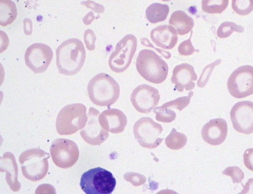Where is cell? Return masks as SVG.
<instances>
[{"instance_id":"obj_1","label":"cell","mask_w":253,"mask_h":194,"mask_svg":"<svg viewBox=\"0 0 253 194\" xmlns=\"http://www.w3.org/2000/svg\"><path fill=\"white\" fill-rule=\"evenodd\" d=\"M56 54L59 72L68 76L74 75L80 71L86 57L83 43L77 38L63 42L56 49Z\"/></svg>"},{"instance_id":"obj_2","label":"cell","mask_w":253,"mask_h":194,"mask_svg":"<svg viewBox=\"0 0 253 194\" xmlns=\"http://www.w3.org/2000/svg\"><path fill=\"white\" fill-rule=\"evenodd\" d=\"M90 100L101 106H109L119 99L120 88L118 83L110 75L100 73L94 76L87 87Z\"/></svg>"},{"instance_id":"obj_3","label":"cell","mask_w":253,"mask_h":194,"mask_svg":"<svg viewBox=\"0 0 253 194\" xmlns=\"http://www.w3.org/2000/svg\"><path fill=\"white\" fill-rule=\"evenodd\" d=\"M136 68L144 79L154 84L163 82L169 71L167 63L161 56L148 49L139 51L136 58Z\"/></svg>"},{"instance_id":"obj_4","label":"cell","mask_w":253,"mask_h":194,"mask_svg":"<svg viewBox=\"0 0 253 194\" xmlns=\"http://www.w3.org/2000/svg\"><path fill=\"white\" fill-rule=\"evenodd\" d=\"M88 120L85 106L80 103L68 104L59 112L56 129L61 135H69L83 129Z\"/></svg>"},{"instance_id":"obj_5","label":"cell","mask_w":253,"mask_h":194,"mask_svg":"<svg viewBox=\"0 0 253 194\" xmlns=\"http://www.w3.org/2000/svg\"><path fill=\"white\" fill-rule=\"evenodd\" d=\"M49 153L39 148H33L23 152L19 157L23 176L36 182L42 180L48 170Z\"/></svg>"},{"instance_id":"obj_6","label":"cell","mask_w":253,"mask_h":194,"mask_svg":"<svg viewBox=\"0 0 253 194\" xmlns=\"http://www.w3.org/2000/svg\"><path fill=\"white\" fill-rule=\"evenodd\" d=\"M80 185L86 194H111L115 188L116 180L111 172L98 167L84 172Z\"/></svg>"},{"instance_id":"obj_7","label":"cell","mask_w":253,"mask_h":194,"mask_svg":"<svg viewBox=\"0 0 253 194\" xmlns=\"http://www.w3.org/2000/svg\"><path fill=\"white\" fill-rule=\"evenodd\" d=\"M137 41L132 34H127L116 45L111 54L108 64L114 72L125 71L130 65L137 48Z\"/></svg>"},{"instance_id":"obj_8","label":"cell","mask_w":253,"mask_h":194,"mask_svg":"<svg viewBox=\"0 0 253 194\" xmlns=\"http://www.w3.org/2000/svg\"><path fill=\"white\" fill-rule=\"evenodd\" d=\"M163 130L161 124L149 117L139 119L133 128L134 138L139 145L150 149L156 148L161 144L164 138L160 136Z\"/></svg>"},{"instance_id":"obj_9","label":"cell","mask_w":253,"mask_h":194,"mask_svg":"<svg viewBox=\"0 0 253 194\" xmlns=\"http://www.w3.org/2000/svg\"><path fill=\"white\" fill-rule=\"evenodd\" d=\"M227 88L230 95L238 98L253 94V66L246 65L236 69L228 78Z\"/></svg>"},{"instance_id":"obj_10","label":"cell","mask_w":253,"mask_h":194,"mask_svg":"<svg viewBox=\"0 0 253 194\" xmlns=\"http://www.w3.org/2000/svg\"><path fill=\"white\" fill-rule=\"evenodd\" d=\"M50 152L54 164L64 169L73 166L79 156V149L77 144L70 140L64 138L54 140L50 146Z\"/></svg>"},{"instance_id":"obj_11","label":"cell","mask_w":253,"mask_h":194,"mask_svg":"<svg viewBox=\"0 0 253 194\" xmlns=\"http://www.w3.org/2000/svg\"><path fill=\"white\" fill-rule=\"evenodd\" d=\"M53 51L47 45L37 43L30 46L24 56L26 65L35 73L47 69L53 57Z\"/></svg>"},{"instance_id":"obj_12","label":"cell","mask_w":253,"mask_h":194,"mask_svg":"<svg viewBox=\"0 0 253 194\" xmlns=\"http://www.w3.org/2000/svg\"><path fill=\"white\" fill-rule=\"evenodd\" d=\"M160 95L155 88L141 84L135 88L130 96V101L134 108L142 113H150L159 102Z\"/></svg>"},{"instance_id":"obj_13","label":"cell","mask_w":253,"mask_h":194,"mask_svg":"<svg viewBox=\"0 0 253 194\" xmlns=\"http://www.w3.org/2000/svg\"><path fill=\"white\" fill-rule=\"evenodd\" d=\"M233 128L246 135L253 132V102L245 100L235 103L230 111Z\"/></svg>"},{"instance_id":"obj_14","label":"cell","mask_w":253,"mask_h":194,"mask_svg":"<svg viewBox=\"0 0 253 194\" xmlns=\"http://www.w3.org/2000/svg\"><path fill=\"white\" fill-rule=\"evenodd\" d=\"M99 111L93 107H90L88 113V121L80 131L82 138L87 144L100 145L109 137V133L101 126L99 121Z\"/></svg>"},{"instance_id":"obj_15","label":"cell","mask_w":253,"mask_h":194,"mask_svg":"<svg viewBox=\"0 0 253 194\" xmlns=\"http://www.w3.org/2000/svg\"><path fill=\"white\" fill-rule=\"evenodd\" d=\"M228 127L226 121L222 118L210 120L202 128L201 135L207 143L217 146L222 144L226 139Z\"/></svg>"},{"instance_id":"obj_16","label":"cell","mask_w":253,"mask_h":194,"mask_svg":"<svg viewBox=\"0 0 253 194\" xmlns=\"http://www.w3.org/2000/svg\"><path fill=\"white\" fill-rule=\"evenodd\" d=\"M197 75L194 67L187 63H183L174 67L172 71L171 81L175 84V88L180 92L190 91L195 86L194 81L197 80Z\"/></svg>"},{"instance_id":"obj_17","label":"cell","mask_w":253,"mask_h":194,"mask_svg":"<svg viewBox=\"0 0 253 194\" xmlns=\"http://www.w3.org/2000/svg\"><path fill=\"white\" fill-rule=\"evenodd\" d=\"M99 121L105 131L118 134L123 132L127 124V119L121 110L110 108L104 110L100 114Z\"/></svg>"},{"instance_id":"obj_18","label":"cell","mask_w":253,"mask_h":194,"mask_svg":"<svg viewBox=\"0 0 253 194\" xmlns=\"http://www.w3.org/2000/svg\"><path fill=\"white\" fill-rule=\"evenodd\" d=\"M150 38L157 46L167 49L173 48L178 41L176 29L168 25H160L153 29Z\"/></svg>"},{"instance_id":"obj_19","label":"cell","mask_w":253,"mask_h":194,"mask_svg":"<svg viewBox=\"0 0 253 194\" xmlns=\"http://www.w3.org/2000/svg\"><path fill=\"white\" fill-rule=\"evenodd\" d=\"M0 171L6 172V181L10 189L13 192H18L21 185L18 180L17 164L11 152H6L1 157Z\"/></svg>"},{"instance_id":"obj_20","label":"cell","mask_w":253,"mask_h":194,"mask_svg":"<svg viewBox=\"0 0 253 194\" xmlns=\"http://www.w3.org/2000/svg\"><path fill=\"white\" fill-rule=\"evenodd\" d=\"M169 24L174 27L178 34L184 35L191 31L194 25V21L184 11L176 10L171 14Z\"/></svg>"},{"instance_id":"obj_21","label":"cell","mask_w":253,"mask_h":194,"mask_svg":"<svg viewBox=\"0 0 253 194\" xmlns=\"http://www.w3.org/2000/svg\"><path fill=\"white\" fill-rule=\"evenodd\" d=\"M169 11L168 5L153 3L147 7L145 15L147 19L151 23H156L166 20Z\"/></svg>"},{"instance_id":"obj_22","label":"cell","mask_w":253,"mask_h":194,"mask_svg":"<svg viewBox=\"0 0 253 194\" xmlns=\"http://www.w3.org/2000/svg\"><path fill=\"white\" fill-rule=\"evenodd\" d=\"M17 10L16 5L11 0H0V25L6 26L16 19Z\"/></svg>"},{"instance_id":"obj_23","label":"cell","mask_w":253,"mask_h":194,"mask_svg":"<svg viewBox=\"0 0 253 194\" xmlns=\"http://www.w3.org/2000/svg\"><path fill=\"white\" fill-rule=\"evenodd\" d=\"M187 142V136L172 128L170 134L165 139L167 146L173 150H178L184 147Z\"/></svg>"},{"instance_id":"obj_24","label":"cell","mask_w":253,"mask_h":194,"mask_svg":"<svg viewBox=\"0 0 253 194\" xmlns=\"http://www.w3.org/2000/svg\"><path fill=\"white\" fill-rule=\"evenodd\" d=\"M228 0H202V9L209 14L221 13L227 7Z\"/></svg>"},{"instance_id":"obj_25","label":"cell","mask_w":253,"mask_h":194,"mask_svg":"<svg viewBox=\"0 0 253 194\" xmlns=\"http://www.w3.org/2000/svg\"><path fill=\"white\" fill-rule=\"evenodd\" d=\"M244 31V28L234 22L225 21L221 23L217 30L216 34L220 38L229 37L234 31L242 33Z\"/></svg>"},{"instance_id":"obj_26","label":"cell","mask_w":253,"mask_h":194,"mask_svg":"<svg viewBox=\"0 0 253 194\" xmlns=\"http://www.w3.org/2000/svg\"><path fill=\"white\" fill-rule=\"evenodd\" d=\"M232 7L240 15H246L253 10V0H232Z\"/></svg>"},{"instance_id":"obj_27","label":"cell","mask_w":253,"mask_h":194,"mask_svg":"<svg viewBox=\"0 0 253 194\" xmlns=\"http://www.w3.org/2000/svg\"><path fill=\"white\" fill-rule=\"evenodd\" d=\"M193 95V92L191 91L189 92L188 96L179 97L175 99L167 102L161 105V107L169 109L176 108L179 111H182L189 105Z\"/></svg>"},{"instance_id":"obj_28","label":"cell","mask_w":253,"mask_h":194,"mask_svg":"<svg viewBox=\"0 0 253 194\" xmlns=\"http://www.w3.org/2000/svg\"><path fill=\"white\" fill-rule=\"evenodd\" d=\"M153 111L156 114V119L164 123H170L173 121L176 116L174 111L161 106L155 107Z\"/></svg>"},{"instance_id":"obj_29","label":"cell","mask_w":253,"mask_h":194,"mask_svg":"<svg viewBox=\"0 0 253 194\" xmlns=\"http://www.w3.org/2000/svg\"><path fill=\"white\" fill-rule=\"evenodd\" d=\"M124 178L134 186L142 185L146 181V178L144 175L136 172H126L124 175Z\"/></svg>"},{"instance_id":"obj_30","label":"cell","mask_w":253,"mask_h":194,"mask_svg":"<svg viewBox=\"0 0 253 194\" xmlns=\"http://www.w3.org/2000/svg\"><path fill=\"white\" fill-rule=\"evenodd\" d=\"M192 35V31L190 34L188 39L183 41L178 47V51L179 53L184 56H188L192 54L195 51V48L192 45L191 38Z\"/></svg>"},{"instance_id":"obj_31","label":"cell","mask_w":253,"mask_h":194,"mask_svg":"<svg viewBox=\"0 0 253 194\" xmlns=\"http://www.w3.org/2000/svg\"><path fill=\"white\" fill-rule=\"evenodd\" d=\"M95 40L96 36L94 33L90 29L86 30L84 34V41L88 50H94Z\"/></svg>"},{"instance_id":"obj_32","label":"cell","mask_w":253,"mask_h":194,"mask_svg":"<svg viewBox=\"0 0 253 194\" xmlns=\"http://www.w3.org/2000/svg\"><path fill=\"white\" fill-rule=\"evenodd\" d=\"M244 163L245 166L253 171V148H248L243 154Z\"/></svg>"},{"instance_id":"obj_33","label":"cell","mask_w":253,"mask_h":194,"mask_svg":"<svg viewBox=\"0 0 253 194\" xmlns=\"http://www.w3.org/2000/svg\"><path fill=\"white\" fill-rule=\"evenodd\" d=\"M239 194H253V178L249 179Z\"/></svg>"},{"instance_id":"obj_34","label":"cell","mask_w":253,"mask_h":194,"mask_svg":"<svg viewBox=\"0 0 253 194\" xmlns=\"http://www.w3.org/2000/svg\"><path fill=\"white\" fill-rule=\"evenodd\" d=\"M162 1H170L171 0H161Z\"/></svg>"}]
</instances>
